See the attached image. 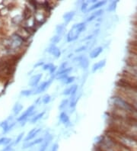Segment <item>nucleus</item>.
<instances>
[{"label": "nucleus", "instance_id": "23", "mask_svg": "<svg viewBox=\"0 0 137 151\" xmlns=\"http://www.w3.org/2000/svg\"><path fill=\"white\" fill-rule=\"evenodd\" d=\"M61 39H62V37H61V36H60V35H55L50 38L49 41H50V44L57 45L58 43H60V41H61Z\"/></svg>", "mask_w": 137, "mask_h": 151}, {"label": "nucleus", "instance_id": "19", "mask_svg": "<svg viewBox=\"0 0 137 151\" xmlns=\"http://www.w3.org/2000/svg\"><path fill=\"white\" fill-rule=\"evenodd\" d=\"M79 97H77L76 96L70 97L69 107H70L71 109H75V107H76L77 103H78V101H79Z\"/></svg>", "mask_w": 137, "mask_h": 151}, {"label": "nucleus", "instance_id": "24", "mask_svg": "<svg viewBox=\"0 0 137 151\" xmlns=\"http://www.w3.org/2000/svg\"><path fill=\"white\" fill-rule=\"evenodd\" d=\"M11 142H12V140L11 138H9V137H4L0 138V145L7 146L11 144Z\"/></svg>", "mask_w": 137, "mask_h": 151}, {"label": "nucleus", "instance_id": "32", "mask_svg": "<svg viewBox=\"0 0 137 151\" xmlns=\"http://www.w3.org/2000/svg\"><path fill=\"white\" fill-rule=\"evenodd\" d=\"M68 66H69V63H68L67 61H66V62H63L62 63H61L60 66H59V68L57 69V71H60V70H65L66 68L69 67Z\"/></svg>", "mask_w": 137, "mask_h": 151}, {"label": "nucleus", "instance_id": "5", "mask_svg": "<svg viewBox=\"0 0 137 151\" xmlns=\"http://www.w3.org/2000/svg\"><path fill=\"white\" fill-rule=\"evenodd\" d=\"M47 51L49 54H51L53 57H55L56 59L60 58L61 56L60 49L57 45H55V44H49V47H48L47 49Z\"/></svg>", "mask_w": 137, "mask_h": 151}, {"label": "nucleus", "instance_id": "18", "mask_svg": "<svg viewBox=\"0 0 137 151\" xmlns=\"http://www.w3.org/2000/svg\"><path fill=\"white\" fill-rule=\"evenodd\" d=\"M72 70H73L72 67L69 66V67L66 68L65 70H60V71H57L56 73L54 74V76L55 78H56L57 77V76H61V75H70V73L72 72Z\"/></svg>", "mask_w": 137, "mask_h": 151}, {"label": "nucleus", "instance_id": "4", "mask_svg": "<svg viewBox=\"0 0 137 151\" xmlns=\"http://www.w3.org/2000/svg\"><path fill=\"white\" fill-rule=\"evenodd\" d=\"M73 63H77L79 65V67L82 69V70H88L89 67V60L88 57L85 55H81L77 56L73 59Z\"/></svg>", "mask_w": 137, "mask_h": 151}, {"label": "nucleus", "instance_id": "15", "mask_svg": "<svg viewBox=\"0 0 137 151\" xmlns=\"http://www.w3.org/2000/svg\"><path fill=\"white\" fill-rule=\"evenodd\" d=\"M103 52V47H97L94 48L93 50L90 52L89 57L91 59H95L98 57H99L101 53Z\"/></svg>", "mask_w": 137, "mask_h": 151}, {"label": "nucleus", "instance_id": "20", "mask_svg": "<svg viewBox=\"0 0 137 151\" xmlns=\"http://www.w3.org/2000/svg\"><path fill=\"white\" fill-rule=\"evenodd\" d=\"M69 105H70V99H64L63 100L61 101L60 104L59 105V109H60L61 111H64L66 108H67V106H69Z\"/></svg>", "mask_w": 137, "mask_h": 151}, {"label": "nucleus", "instance_id": "8", "mask_svg": "<svg viewBox=\"0 0 137 151\" xmlns=\"http://www.w3.org/2000/svg\"><path fill=\"white\" fill-rule=\"evenodd\" d=\"M44 137H39V138H36L33 140L27 142H24V144L22 145V148L24 150L28 149V148H31L32 147L35 145H38V144H41L44 142Z\"/></svg>", "mask_w": 137, "mask_h": 151}, {"label": "nucleus", "instance_id": "12", "mask_svg": "<svg viewBox=\"0 0 137 151\" xmlns=\"http://www.w3.org/2000/svg\"><path fill=\"white\" fill-rule=\"evenodd\" d=\"M75 15V11H70L64 13V15H62V19L64 21V24H69L70 22H72L74 17Z\"/></svg>", "mask_w": 137, "mask_h": 151}, {"label": "nucleus", "instance_id": "14", "mask_svg": "<svg viewBox=\"0 0 137 151\" xmlns=\"http://www.w3.org/2000/svg\"><path fill=\"white\" fill-rule=\"evenodd\" d=\"M106 64V60H100L97 63H94V65L91 67V72L96 73L97 71H98L99 70L102 69L104 66Z\"/></svg>", "mask_w": 137, "mask_h": 151}, {"label": "nucleus", "instance_id": "11", "mask_svg": "<svg viewBox=\"0 0 137 151\" xmlns=\"http://www.w3.org/2000/svg\"><path fill=\"white\" fill-rule=\"evenodd\" d=\"M103 12H104V10L103 9H98L96 10V11H94L93 12L91 13V15L86 19L85 20V23H89V22H91L92 21H94L95 19H96L97 18H98L99 16L102 15Z\"/></svg>", "mask_w": 137, "mask_h": 151}, {"label": "nucleus", "instance_id": "36", "mask_svg": "<svg viewBox=\"0 0 137 151\" xmlns=\"http://www.w3.org/2000/svg\"><path fill=\"white\" fill-rule=\"evenodd\" d=\"M58 150H59L58 144L55 143V144H53V146H52L51 149H50V151H58Z\"/></svg>", "mask_w": 137, "mask_h": 151}, {"label": "nucleus", "instance_id": "34", "mask_svg": "<svg viewBox=\"0 0 137 151\" xmlns=\"http://www.w3.org/2000/svg\"><path fill=\"white\" fill-rule=\"evenodd\" d=\"M87 49V47L85 46V45H82V46L79 47H78L76 49V50H75V53H81V52L82 51H85V50Z\"/></svg>", "mask_w": 137, "mask_h": 151}, {"label": "nucleus", "instance_id": "30", "mask_svg": "<svg viewBox=\"0 0 137 151\" xmlns=\"http://www.w3.org/2000/svg\"><path fill=\"white\" fill-rule=\"evenodd\" d=\"M13 146H14V142H11L9 145L5 146V147L1 151H13Z\"/></svg>", "mask_w": 137, "mask_h": 151}, {"label": "nucleus", "instance_id": "33", "mask_svg": "<svg viewBox=\"0 0 137 151\" xmlns=\"http://www.w3.org/2000/svg\"><path fill=\"white\" fill-rule=\"evenodd\" d=\"M57 66H55V65H53V66H52L51 68H50V70H49V73L50 74V75H54L55 73H56V72L57 71Z\"/></svg>", "mask_w": 137, "mask_h": 151}, {"label": "nucleus", "instance_id": "13", "mask_svg": "<svg viewBox=\"0 0 137 151\" xmlns=\"http://www.w3.org/2000/svg\"><path fill=\"white\" fill-rule=\"evenodd\" d=\"M106 3H107V1H98L96 3L91 5V6L88 8L87 13L90 12H94V11H96V10L100 9V8L103 7V6H104Z\"/></svg>", "mask_w": 137, "mask_h": 151}, {"label": "nucleus", "instance_id": "17", "mask_svg": "<svg viewBox=\"0 0 137 151\" xmlns=\"http://www.w3.org/2000/svg\"><path fill=\"white\" fill-rule=\"evenodd\" d=\"M45 113V111H41V112L40 113H37L34 116H33L31 118V121H30V122H31V124H34L37 123L38 121H40V120L41 119V118H43V117L44 116Z\"/></svg>", "mask_w": 137, "mask_h": 151}, {"label": "nucleus", "instance_id": "9", "mask_svg": "<svg viewBox=\"0 0 137 151\" xmlns=\"http://www.w3.org/2000/svg\"><path fill=\"white\" fill-rule=\"evenodd\" d=\"M41 131H42L41 128H33L32 130H31L28 132V134H27L25 138L24 139V142L31 141V140H33L34 139H36L37 135L41 132Z\"/></svg>", "mask_w": 137, "mask_h": 151}, {"label": "nucleus", "instance_id": "31", "mask_svg": "<svg viewBox=\"0 0 137 151\" xmlns=\"http://www.w3.org/2000/svg\"><path fill=\"white\" fill-rule=\"evenodd\" d=\"M53 66V63H44V66H42V70H44V71H49Z\"/></svg>", "mask_w": 137, "mask_h": 151}, {"label": "nucleus", "instance_id": "22", "mask_svg": "<svg viewBox=\"0 0 137 151\" xmlns=\"http://www.w3.org/2000/svg\"><path fill=\"white\" fill-rule=\"evenodd\" d=\"M75 76H68L67 78H66V79H64V80H62V83H63L64 85H72V83L75 82Z\"/></svg>", "mask_w": 137, "mask_h": 151}, {"label": "nucleus", "instance_id": "27", "mask_svg": "<svg viewBox=\"0 0 137 151\" xmlns=\"http://www.w3.org/2000/svg\"><path fill=\"white\" fill-rule=\"evenodd\" d=\"M33 89H24L21 92V95L23 96H25V97H29V96H32L33 95Z\"/></svg>", "mask_w": 137, "mask_h": 151}, {"label": "nucleus", "instance_id": "7", "mask_svg": "<svg viewBox=\"0 0 137 151\" xmlns=\"http://www.w3.org/2000/svg\"><path fill=\"white\" fill-rule=\"evenodd\" d=\"M43 77L42 73H38L35 74L33 76H31V79L29 80V83H28V85L29 86H31V88H35L38 86L39 84H40V82L41 80Z\"/></svg>", "mask_w": 137, "mask_h": 151}, {"label": "nucleus", "instance_id": "6", "mask_svg": "<svg viewBox=\"0 0 137 151\" xmlns=\"http://www.w3.org/2000/svg\"><path fill=\"white\" fill-rule=\"evenodd\" d=\"M77 91H78V86L76 84H72L70 86L66 87L63 91H62V95L66 96L72 97V96H76Z\"/></svg>", "mask_w": 137, "mask_h": 151}, {"label": "nucleus", "instance_id": "21", "mask_svg": "<svg viewBox=\"0 0 137 151\" xmlns=\"http://www.w3.org/2000/svg\"><path fill=\"white\" fill-rule=\"evenodd\" d=\"M22 109H23V105L20 103H16L14 105V107L12 109L13 113H14L15 115H18L22 111Z\"/></svg>", "mask_w": 137, "mask_h": 151}, {"label": "nucleus", "instance_id": "35", "mask_svg": "<svg viewBox=\"0 0 137 151\" xmlns=\"http://www.w3.org/2000/svg\"><path fill=\"white\" fill-rule=\"evenodd\" d=\"M44 65V62L43 60L41 61H38V62H37L34 65V68H37V67H41Z\"/></svg>", "mask_w": 137, "mask_h": 151}, {"label": "nucleus", "instance_id": "1", "mask_svg": "<svg viewBox=\"0 0 137 151\" xmlns=\"http://www.w3.org/2000/svg\"><path fill=\"white\" fill-rule=\"evenodd\" d=\"M86 23L85 22H79L76 24H74L70 30L68 32L67 35H66V41L67 42H73L76 41L79 38L81 34L84 32L86 30Z\"/></svg>", "mask_w": 137, "mask_h": 151}, {"label": "nucleus", "instance_id": "28", "mask_svg": "<svg viewBox=\"0 0 137 151\" xmlns=\"http://www.w3.org/2000/svg\"><path fill=\"white\" fill-rule=\"evenodd\" d=\"M118 2V1H113V2H110V4L109 5L108 8V11L109 12H113L116 9V7H117V4Z\"/></svg>", "mask_w": 137, "mask_h": 151}, {"label": "nucleus", "instance_id": "29", "mask_svg": "<svg viewBox=\"0 0 137 151\" xmlns=\"http://www.w3.org/2000/svg\"><path fill=\"white\" fill-rule=\"evenodd\" d=\"M24 132L21 133L17 137V138L15 139V141H14V145H17V144H19V143H20V142L23 140V137H24Z\"/></svg>", "mask_w": 137, "mask_h": 151}, {"label": "nucleus", "instance_id": "16", "mask_svg": "<svg viewBox=\"0 0 137 151\" xmlns=\"http://www.w3.org/2000/svg\"><path fill=\"white\" fill-rule=\"evenodd\" d=\"M55 31H56V35H58L62 37V35L65 34V32H66V24H64V23L57 24L56 26Z\"/></svg>", "mask_w": 137, "mask_h": 151}, {"label": "nucleus", "instance_id": "10", "mask_svg": "<svg viewBox=\"0 0 137 151\" xmlns=\"http://www.w3.org/2000/svg\"><path fill=\"white\" fill-rule=\"evenodd\" d=\"M59 119H60V122L64 124L65 126H69L70 125V118L69 117V115L67 114V113L65 111H61V113L60 114V116H59Z\"/></svg>", "mask_w": 137, "mask_h": 151}, {"label": "nucleus", "instance_id": "3", "mask_svg": "<svg viewBox=\"0 0 137 151\" xmlns=\"http://www.w3.org/2000/svg\"><path fill=\"white\" fill-rule=\"evenodd\" d=\"M55 79V76L54 75H52L51 77L49 78V79H47V81H44L43 83H40L39 86L37 88H33V95H38L40 94V93H42V92H45L47 89L49 87V86L51 85L52 83L53 82V80Z\"/></svg>", "mask_w": 137, "mask_h": 151}, {"label": "nucleus", "instance_id": "26", "mask_svg": "<svg viewBox=\"0 0 137 151\" xmlns=\"http://www.w3.org/2000/svg\"><path fill=\"white\" fill-rule=\"evenodd\" d=\"M51 99L52 98L51 96H50V95L49 94L44 95V96L42 97V99H41V100H42V103L44 104V105H47V104H49V102H50Z\"/></svg>", "mask_w": 137, "mask_h": 151}, {"label": "nucleus", "instance_id": "25", "mask_svg": "<svg viewBox=\"0 0 137 151\" xmlns=\"http://www.w3.org/2000/svg\"><path fill=\"white\" fill-rule=\"evenodd\" d=\"M88 8H89V3L87 2H81V6H80V9L81 12L83 13H87V11H88Z\"/></svg>", "mask_w": 137, "mask_h": 151}, {"label": "nucleus", "instance_id": "2", "mask_svg": "<svg viewBox=\"0 0 137 151\" xmlns=\"http://www.w3.org/2000/svg\"><path fill=\"white\" fill-rule=\"evenodd\" d=\"M111 103L113 105V108H116V109H120V110L124 111L130 113V114L135 111L129 102H127L126 100L123 99L120 96H115L112 97Z\"/></svg>", "mask_w": 137, "mask_h": 151}]
</instances>
